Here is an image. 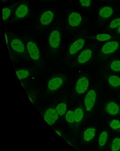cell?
Listing matches in <instances>:
<instances>
[{
    "mask_svg": "<svg viewBox=\"0 0 120 151\" xmlns=\"http://www.w3.org/2000/svg\"><path fill=\"white\" fill-rule=\"evenodd\" d=\"M64 82V78L62 76H56L53 77L48 83V89L51 91H56L61 87Z\"/></svg>",
    "mask_w": 120,
    "mask_h": 151,
    "instance_id": "6da1fadb",
    "label": "cell"
},
{
    "mask_svg": "<svg viewBox=\"0 0 120 151\" xmlns=\"http://www.w3.org/2000/svg\"><path fill=\"white\" fill-rule=\"evenodd\" d=\"M97 95L95 91L93 90H90L85 97L84 103L86 110L90 111L93 108L96 99Z\"/></svg>",
    "mask_w": 120,
    "mask_h": 151,
    "instance_id": "7a4b0ae2",
    "label": "cell"
},
{
    "mask_svg": "<svg viewBox=\"0 0 120 151\" xmlns=\"http://www.w3.org/2000/svg\"><path fill=\"white\" fill-rule=\"evenodd\" d=\"M59 115L56 109L50 108L46 111L44 116V118L48 124L50 125H52L55 124L58 120Z\"/></svg>",
    "mask_w": 120,
    "mask_h": 151,
    "instance_id": "3957f363",
    "label": "cell"
},
{
    "mask_svg": "<svg viewBox=\"0 0 120 151\" xmlns=\"http://www.w3.org/2000/svg\"><path fill=\"white\" fill-rule=\"evenodd\" d=\"M61 42V36L59 32L55 30L51 33L49 39V45L51 48L58 49L59 47Z\"/></svg>",
    "mask_w": 120,
    "mask_h": 151,
    "instance_id": "277c9868",
    "label": "cell"
},
{
    "mask_svg": "<svg viewBox=\"0 0 120 151\" xmlns=\"http://www.w3.org/2000/svg\"><path fill=\"white\" fill-rule=\"evenodd\" d=\"M89 84V81L86 77H81L77 82L75 87L76 91L79 94L84 93L87 90Z\"/></svg>",
    "mask_w": 120,
    "mask_h": 151,
    "instance_id": "5b68a950",
    "label": "cell"
},
{
    "mask_svg": "<svg viewBox=\"0 0 120 151\" xmlns=\"http://www.w3.org/2000/svg\"><path fill=\"white\" fill-rule=\"evenodd\" d=\"M27 47L31 58L34 60H38L40 58V53L36 44L33 42H29L27 44Z\"/></svg>",
    "mask_w": 120,
    "mask_h": 151,
    "instance_id": "8992f818",
    "label": "cell"
},
{
    "mask_svg": "<svg viewBox=\"0 0 120 151\" xmlns=\"http://www.w3.org/2000/svg\"><path fill=\"white\" fill-rule=\"evenodd\" d=\"M119 47V44L116 41H110L107 42L103 46L101 51L105 55H108L113 53Z\"/></svg>",
    "mask_w": 120,
    "mask_h": 151,
    "instance_id": "52a82bcc",
    "label": "cell"
},
{
    "mask_svg": "<svg viewBox=\"0 0 120 151\" xmlns=\"http://www.w3.org/2000/svg\"><path fill=\"white\" fill-rule=\"evenodd\" d=\"M85 43V40L82 38L79 39L74 42L69 47V54L73 55L76 54L82 48Z\"/></svg>",
    "mask_w": 120,
    "mask_h": 151,
    "instance_id": "ba28073f",
    "label": "cell"
},
{
    "mask_svg": "<svg viewBox=\"0 0 120 151\" xmlns=\"http://www.w3.org/2000/svg\"><path fill=\"white\" fill-rule=\"evenodd\" d=\"M105 111L110 115L115 116L120 113V109L118 104L114 102H110L107 104Z\"/></svg>",
    "mask_w": 120,
    "mask_h": 151,
    "instance_id": "9c48e42d",
    "label": "cell"
},
{
    "mask_svg": "<svg viewBox=\"0 0 120 151\" xmlns=\"http://www.w3.org/2000/svg\"><path fill=\"white\" fill-rule=\"evenodd\" d=\"M10 45L12 48L15 52L20 53H23L25 52V46L22 42L20 40L14 39L11 41Z\"/></svg>",
    "mask_w": 120,
    "mask_h": 151,
    "instance_id": "30bf717a",
    "label": "cell"
},
{
    "mask_svg": "<svg viewBox=\"0 0 120 151\" xmlns=\"http://www.w3.org/2000/svg\"><path fill=\"white\" fill-rule=\"evenodd\" d=\"M92 56V52L90 50L87 49L80 53L77 58V62L79 63H86L90 60Z\"/></svg>",
    "mask_w": 120,
    "mask_h": 151,
    "instance_id": "8fae6325",
    "label": "cell"
},
{
    "mask_svg": "<svg viewBox=\"0 0 120 151\" xmlns=\"http://www.w3.org/2000/svg\"><path fill=\"white\" fill-rule=\"evenodd\" d=\"M82 18L80 14L77 12H73L69 16L68 21L69 25L72 27H77L80 24Z\"/></svg>",
    "mask_w": 120,
    "mask_h": 151,
    "instance_id": "7c38bea8",
    "label": "cell"
},
{
    "mask_svg": "<svg viewBox=\"0 0 120 151\" xmlns=\"http://www.w3.org/2000/svg\"><path fill=\"white\" fill-rule=\"evenodd\" d=\"M53 17L54 14L52 12L47 11L44 12L40 17V23L44 25H48L52 21Z\"/></svg>",
    "mask_w": 120,
    "mask_h": 151,
    "instance_id": "4fadbf2b",
    "label": "cell"
},
{
    "mask_svg": "<svg viewBox=\"0 0 120 151\" xmlns=\"http://www.w3.org/2000/svg\"><path fill=\"white\" fill-rule=\"evenodd\" d=\"M28 11V8L26 5H22L17 9L16 15L18 18H23L27 16Z\"/></svg>",
    "mask_w": 120,
    "mask_h": 151,
    "instance_id": "5bb4252c",
    "label": "cell"
},
{
    "mask_svg": "<svg viewBox=\"0 0 120 151\" xmlns=\"http://www.w3.org/2000/svg\"><path fill=\"white\" fill-rule=\"evenodd\" d=\"M95 129L93 128L87 129L84 132V137L85 140L90 142L95 137Z\"/></svg>",
    "mask_w": 120,
    "mask_h": 151,
    "instance_id": "9a60e30c",
    "label": "cell"
},
{
    "mask_svg": "<svg viewBox=\"0 0 120 151\" xmlns=\"http://www.w3.org/2000/svg\"><path fill=\"white\" fill-rule=\"evenodd\" d=\"M113 10L111 8L105 6L101 9L99 11V14L100 17L103 18H107L112 15Z\"/></svg>",
    "mask_w": 120,
    "mask_h": 151,
    "instance_id": "2e32d148",
    "label": "cell"
},
{
    "mask_svg": "<svg viewBox=\"0 0 120 151\" xmlns=\"http://www.w3.org/2000/svg\"><path fill=\"white\" fill-rule=\"evenodd\" d=\"M108 81L110 85L116 88L120 86V78L116 75L111 76L108 78Z\"/></svg>",
    "mask_w": 120,
    "mask_h": 151,
    "instance_id": "e0dca14e",
    "label": "cell"
},
{
    "mask_svg": "<svg viewBox=\"0 0 120 151\" xmlns=\"http://www.w3.org/2000/svg\"><path fill=\"white\" fill-rule=\"evenodd\" d=\"M16 73L18 79L20 80L27 78L30 74V73L28 70L25 69L17 70L16 71Z\"/></svg>",
    "mask_w": 120,
    "mask_h": 151,
    "instance_id": "ac0fdd59",
    "label": "cell"
},
{
    "mask_svg": "<svg viewBox=\"0 0 120 151\" xmlns=\"http://www.w3.org/2000/svg\"><path fill=\"white\" fill-rule=\"evenodd\" d=\"M74 114L76 122H79L82 121L84 116V113L82 108L80 107L77 108L75 110Z\"/></svg>",
    "mask_w": 120,
    "mask_h": 151,
    "instance_id": "d6986e66",
    "label": "cell"
},
{
    "mask_svg": "<svg viewBox=\"0 0 120 151\" xmlns=\"http://www.w3.org/2000/svg\"><path fill=\"white\" fill-rule=\"evenodd\" d=\"M67 106L64 103H61L56 106V110L59 115L63 116L66 113Z\"/></svg>",
    "mask_w": 120,
    "mask_h": 151,
    "instance_id": "ffe728a7",
    "label": "cell"
},
{
    "mask_svg": "<svg viewBox=\"0 0 120 151\" xmlns=\"http://www.w3.org/2000/svg\"><path fill=\"white\" fill-rule=\"evenodd\" d=\"M108 134L105 131L103 132L100 134L99 138L98 143L100 146H104L108 139Z\"/></svg>",
    "mask_w": 120,
    "mask_h": 151,
    "instance_id": "44dd1931",
    "label": "cell"
},
{
    "mask_svg": "<svg viewBox=\"0 0 120 151\" xmlns=\"http://www.w3.org/2000/svg\"><path fill=\"white\" fill-rule=\"evenodd\" d=\"M120 149V139L116 138L113 141L111 145V150L118 151Z\"/></svg>",
    "mask_w": 120,
    "mask_h": 151,
    "instance_id": "7402d4cb",
    "label": "cell"
},
{
    "mask_svg": "<svg viewBox=\"0 0 120 151\" xmlns=\"http://www.w3.org/2000/svg\"><path fill=\"white\" fill-rule=\"evenodd\" d=\"M66 119L68 122L73 123L75 121L74 112L72 110H69L66 114Z\"/></svg>",
    "mask_w": 120,
    "mask_h": 151,
    "instance_id": "603a6c76",
    "label": "cell"
},
{
    "mask_svg": "<svg viewBox=\"0 0 120 151\" xmlns=\"http://www.w3.org/2000/svg\"><path fill=\"white\" fill-rule=\"evenodd\" d=\"M96 38L99 41L104 42L110 40L111 36L108 34H101L97 35Z\"/></svg>",
    "mask_w": 120,
    "mask_h": 151,
    "instance_id": "cb8c5ba5",
    "label": "cell"
},
{
    "mask_svg": "<svg viewBox=\"0 0 120 151\" xmlns=\"http://www.w3.org/2000/svg\"><path fill=\"white\" fill-rule=\"evenodd\" d=\"M111 68L112 70L118 72L120 71V61L114 60L111 64Z\"/></svg>",
    "mask_w": 120,
    "mask_h": 151,
    "instance_id": "d4e9b609",
    "label": "cell"
},
{
    "mask_svg": "<svg viewBox=\"0 0 120 151\" xmlns=\"http://www.w3.org/2000/svg\"><path fill=\"white\" fill-rule=\"evenodd\" d=\"M110 126L114 130L120 129V121L117 119H114L110 123Z\"/></svg>",
    "mask_w": 120,
    "mask_h": 151,
    "instance_id": "484cf974",
    "label": "cell"
},
{
    "mask_svg": "<svg viewBox=\"0 0 120 151\" xmlns=\"http://www.w3.org/2000/svg\"><path fill=\"white\" fill-rule=\"evenodd\" d=\"M11 14L10 9L7 8L3 9L2 10V18L3 21H5L9 17Z\"/></svg>",
    "mask_w": 120,
    "mask_h": 151,
    "instance_id": "4316f807",
    "label": "cell"
},
{
    "mask_svg": "<svg viewBox=\"0 0 120 151\" xmlns=\"http://www.w3.org/2000/svg\"><path fill=\"white\" fill-rule=\"evenodd\" d=\"M120 26V18L113 20L110 25V28L114 29Z\"/></svg>",
    "mask_w": 120,
    "mask_h": 151,
    "instance_id": "83f0119b",
    "label": "cell"
},
{
    "mask_svg": "<svg viewBox=\"0 0 120 151\" xmlns=\"http://www.w3.org/2000/svg\"><path fill=\"white\" fill-rule=\"evenodd\" d=\"M82 6L88 7L90 6L91 3V0H79Z\"/></svg>",
    "mask_w": 120,
    "mask_h": 151,
    "instance_id": "f1b7e54d",
    "label": "cell"
},
{
    "mask_svg": "<svg viewBox=\"0 0 120 151\" xmlns=\"http://www.w3.org/2000/svg\"><path fill=\"white\" fill-rule=\"evenodd\" d=\"M118 30L119 34H120V26L119 27V28H118Z\"/></svg>",
    "mask_w": 120,
    "mask_h": 151,
    "instance_id": "f546056e",
    "label": "cell"
},
{
    "mask_svg": "<svg viewBox=\"0 0 120 151\" xmlns=\"http://www.w3.org/2000/svg\"><path fill=\"white\" fill-rule=\"evenodd\" d=\"M3 1H4V0H3Z\"/></svg>",
    "mask_w": 120,
    "mask_h": 151,
    "instance_id": "4dcf8cb0",
    "label": "cell"
}]
</instances>
